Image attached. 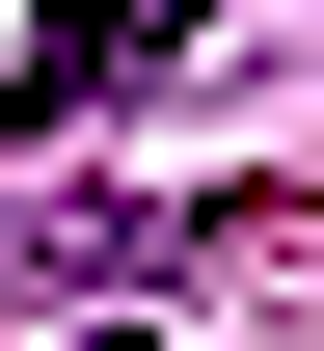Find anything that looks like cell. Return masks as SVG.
<instances>
[{
    "instance_id": "1",
    "label": "cell",
    "mask_w": 324,
    "mask_h": 351,
    "mask_svg": "<svg viewBox=\"0 0 324 351\" xmlns=\"http://www.w3.org/2000/svg\"><path fill=\"white\" fill-rule=\"evenodd\" d=\"M189 27H216V0H54V27H27V135H82V108H136L162 54H189Z\"/></svg>"
}]
</instances>
